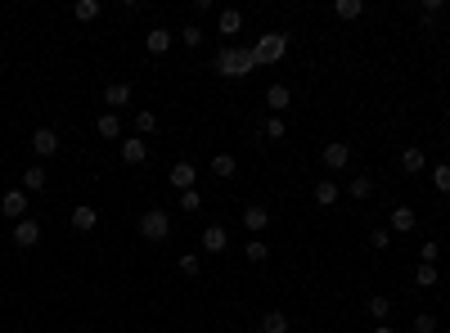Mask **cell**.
Here are the masks:
<instances>
[{
    "label": "cell",
    "mask_w": 450,
    "mask_h": 333,
    "mask_svg": "<svg viewBox=\"0 0 450 333\" xmlns=\"http://www.w3.org/2000/svg\"><path fill=\"white\" fill-rule=\"evenodd\" d=\"M216 72L221 77H248V72H257V59L248 45H221L216 50Z\"/></svg>",
    "instance_id": "cell-1"
},
{
    "label": "cell",
    "mask_w": 450,
    "mask_h": 333,
    "mask_svg": "<svg viewBox=\"0 0 450 333\" xmlns=\"http://www.w3.org/2000/svg\"><path fill=\"white\" fill-rule=\"evenodd\" d=\"M284 54H289V36H284V32H266L262 41L252 45V59H257V68H262V63H280Z\"/></svg>",
    "instance_id": "cell-2"
},
{
    "label": "cell",
    "mask_w": 450,
    "mask_h": 333,
    "mask_svg": "<svg viewBox=\"0 0 450 333\" xmlns=\"http://www.w3.org/2000/svg\"><path fill=\"white\" fill-rule=\"evenodd\" d=\"M140 234L153 243H162V239H171V216L162 212V207H149L145 216H140Z\"/></svg>",
    "instance_id": "cell-3"
},
{
    "label": "cell",
    "mask_w": 450,
    "mask_h": 333,
    "mask_svg": "<svg viewBox=\"0 0 450 333\" xmlns=\"http://www.w3.org/2000/svg\"><path fill=\"white\" fill-rule=\"evenodd\" d=\"M0 212L14 216V221H23V216H27V189L23 185H18V189H5V194H0Z\"/></svg>",
    "instance_id": "cell-4"
},
{
    "label": "cell",
    "mask_w": 450,
    "mask_h": 333,
    "mask_svg": "<svg viewBox=\"0 0 450 333\" xmlns=\"http://www.w3.org/2000/svg\"><path fill=\"white\" fill-rule=\"evenodd\" d=\"M36 243H41V221H32V216L14 221V248H36Z\"/></svg>",
    "instance_id": "cell-5"
},
{
    "label": "cell",
    "mask_w": 450,
    "mask_h": 333,
    "mask_svg": "<svg viewBox=\"0 0 450 333\" xmlns=\"http://www.w3.org/2000/svg\"><path fill=\"white\" fill-rule=\"evenodd\" d=\"M32 154L36 158H54V154H59V131H50V127L32 131Z\"/></svg>",
    "instance_id": "cell-6"
},
{
    "label": "cell",
    "mask_w": 450,
    "mask_h": 333,
    "mask_svg": "<svg viewBox=\"0 0 450 333\" xmlns=\"http://www.w3.org/2000/svg\"><path fill=\"white\" fill-rule=\"evenodd\" d=\"M118 154H122V163H127V167H140V163L149 158V140H140V136H127V140H122V149H118Z\"/></svg>",
    "instance_id": "cell-7"
},
{
    "label": "cell",
    "mask_w": 450,
    "mask_h": 333,
    "mask_svg": "<svg viewBox=\"0 0 450 333\" xmlns=\"http://www.w3.org/2000/svg\"><path fill=\"white\" fill-rule=\"evenodd\" d=\"M68 225H72L77 234H90L95 225H99V212H95L90 203H77V207H72V216H68Z\"/></svg>",
    "instance_id": "cell-8"
},
{
    "label": "cell",
    "mask_w": 450,
    "mask_h": 333,
    "mask_svg": "<svg viewBox=\"0 0 450 333\" xmlns=\"http://www.w3.org/2000/svg\"><path fill=\"white\" fill-rule=\"evenodd\" d=\"M271 225V212H266L262 203H252V207H243V230L252 234V239H262V230Z\"/></svg>",
    "instance_id": "cell-9"
},
{
    "label": "cell",
    "mask_w": 450,
    "mask_h": 333,
    "mask_svg": "<svg viewBox=\"0 0 450 333\" xmlns=\"http://www.w3.org/2000/svg\"><path fill=\"white\" fill-rule=\"evenodd\" d=\"M194 180H198L194 163H176V167H171V176H167V185L176 189V194H185V189H194Z\"/></svg>",
    "instance_id": "cell-10"
},
{
    "label": "cell",
    "mask_w": 450,
    "mask_h": 333,
    "mask_svg": "<svg viewBox=\"0 0 450 333\" xmlns=\"http://www.w3.org/2000/svg\"><path fill=\"white\" fill-rule=\"evenodd\" d=\"M171 41H176V32H167V27H149V36H145V50L158 59V54H167L171 50Z\"/></svg>",
    "instance_id": "cell-11"
},
{
    "label": "cell",
    "mask_w": 450,
    "mask_h": 333,
    "mask_svg": "<svg viewBox=\"0 0 450 333\" xmlns=\"http://www.w3.org/2000/svg\"><path fill=\"white\" fill-rule=\"evenodd\" d=\"M104 104H109V113L113 108H127V104H131V81H109V86H104Z\"/></svg>",
    "instance_id": "cell-12"
},
{
    "label": "cell",
    "mask_w": 450,
    "mask_h": 333,
    "mask_svg": "<svg viewBox=\"0 0 450 333\" xmlns=\"http://www.w3.org/2000/svg\"><path fill=\"white\" fill-rule=\"evenodd\" d=\"M320 158H324V167H329V171H342L351 163V145H324Z\"/></svg>",
    "instance_id": "cell-13"
},
{
    "label": "cell",
    "mask_w": 450,
    "mask_h": 333,
    "mask_svg": "<svg viewBox=\"0 0 450 333\" xmlns=\"http://www.w3.org/2000/svg\"><path fill=\"white\" fill-rule=\"evenodd\" d=\"M230 248V230L225 225H207L203 230V252H225Z\"/></svg>",
    "instance_id": "cell-14"
},
{
    "label": "cell",
    "mask_w": 450,
    "mask_h": 333,
    "mask_svg": "<svg viewBox=\"0 0 450 333\" xmlns=\"http://www.w3.org/2000/svg\"><path fill=\"white\" fill-rule=\"evenodd\" d=\"M289 104H293V90H289L284 81H275L271 90H266V108H275V117H280V113L289 108Z\"/></svg>",
    "instance_id": "cell-15"
},
{
    "label": "cell",
    "mask_w": 450,
    "mask_h": 333,
    "mask_svg": "<svg viewBox=\"0 0 450 333\" xmlns=\"http://www.w3.org/2000/svg\"><path fill=\"white\" fill-rule=\"evenodd\" d=\"M401 167H405V176H419V171H428V158H424V149H419V145H410L405 154H401Z\"/></svg>",
    "instance_id": "cell-16"
},
{
    "label": "cell",
    "mask_w": 450,
    "mask_h": 333,
    "mask_svg": "<svg viewBox=\"0 0 450 333\" xmlns=\"http://www.w3.org/2000/svg\"><path fill=\"white\" fill-rule=\"evenodd\" d=\"M415 225H419L415 207H396V212H392V225H387V230H396V234H410Z\"/></svg>",
    "instance_id": "cell-17"
},
{
    "label": "cell",
    "mask_w": 450,
    "mask_h": 333,
    "mask_svg": "<svg viewBox=\"0 0 450 333\" xmlns=\"http://www.w3.org/2000/svg\"><path fill=\"white\" fill-rule=\"evenodd\" d=\"M95 131H99L104 140H122V117H118V113H99V122H95Z\"/></svg>",
    "instance_id": "cell-18"
},
{
    "label": "cell",
    "mask_w": 450,
    "mask_h": 333,
    "mask_svg": "<svg viewBox=\"0 0 450 333\" xmlns=\"http://www.w3.org/2000/svg\"><path fill=\"white\" fill-rule=\"evenodd\" d=\"M239 27H243V14H239V9H221V14H216V32L221 36H234Z\"/></svg>",
    "instance_id": "cell-19"
},
{
    "label": "cell",
    "mask_w": 450,
    "mask_h": 333,
    "mask_svg": "<svg viewBox=\"0 0 450 333\" xmlns=\"http://www.w3.org/2000/svg\"><path fill=\"white\" fill-rule=\"evenodd\" d=\"M338 194H342L338 180H315V203H320V207H333V203H338Z\"/></svg>",
    "instance_id": "cell-20"
},
{
    "label": "cell",
    "mask_w": 450,
    "mask_h": 333,
    "mask_svg": "<svg viewBox=\"0 0 450 333\" xmlns=\"http://www.w3.org/2000/svg\"><path fill=\"white\" fill-rule=\"evenodd\" d=\"M99 14H104L99 0H77V5H72V18H77V23H95Z\"/></svg>",
    "instance_id": "cell-21"
},
{
    "label": "cell",
    "mask_w": 450,
    "mask_h": 333,
    "mask_svg": "<svg viewBox=\"0 0 450 333\" xmlns=\"http://www.w3.org/2000/svg\"><path fill=\"white\" fill-rule=\"evenodd\" d=\"M45 185H50V180H45V167H27L23 171V189L27 194H45Z\"/></svg>",
    "instance_id": "cell-22"
},
{
    "label": "cell",
    "mask_w": 450,
    "mask_h": 333,
    "mask_svg": "<svg viewBox=\"0 0 450 333\" xmlns=\"http://www.w3.org/2000/svg\"><path fill=\"white\" fill-rule=\"evenodd\" d=\"M365 311H369V320H378V325H383V320H387V316H392V302H387V298H383V293H369V302H365Z\"/></svg>",
    "instance_id": "cell-23"
},
{
    "label": "cell",
    "mask_w": 450,
    "mask_h": 333,
    "mask_svg": "<svg viewBox=\"0 0 450 333\" xmlns=\"http://www.w3.org/2000/svg\"><path fill=\"white\" fill-rule=\"evenodd\" d=\"M360 14H365V0H333V18H347L351 23V18H360Z\"/></svg>",
    "instance_id": "cell-24"
},
{
    "label": "cell",
    "mask_w": 450,
    "mask_h": 333,
    "mask_svg": "<svg viewBox=\"0 0 450 333\" xmlns=\"http://www.w3.org/2000/svg\"><path fill=\"white\" fill-rule=\"evenodd\" d=\"M262 333H289V316H284V311H266L262 316Z\"/></svg>",
    "instance_id": "cell-25"
},
{
    "label": "cell",
    "mask_w": 450,
    "mask_h": 333,
    "mask_svg": "<svg viewBox=\"0 0 450 333\" xmlns=\"http://www.w3.org/2000/svg\"><path fill=\"white\" fill-rule=\"evenodd\" d=\"M239 171V163H234V154H216L212 158V176H221V180H230Z\"/></svg>",
    "instance_id": "cell-26"
},
{
    "label": "cell",
    "mask_w": 450,
    "mask_h": 333,
    "mask_svg": "<svg viewBox=\"0 0 450 333\" xmlns=\"http://www.w3.org/2000/svg\"><path fill=\"white\" fill-rule=\"evenodd\" d=\"M153 131H158V113H149V108H140L136 113V136L145 140V136H153Z\"/></svg>",
    "instance_id": "cell-27"
},
{
    "label": "cell",
    "mask_w": 450,
    "mask_h": 333,
    "mask_svg": "<svg viewBox=\"0 0 450 333\" xmlns=\"http://www.w3.org/2000/svg\"><path fill=\"white\" fill-rule=\"evenodd\" d=\"M262 136H266V140H284V136H289V127H284V117H275V113H271V117L262 122Z\"/></svg>",
    "instance_id": "cell-28"
},
{
    "label": "cell",
    "mask_w": 450,
    "mask_h": 333,
    "mask_svg": "<svg viewBox=\"0 0 450 333\" xmlns=\"http://www.w3.org/2000/svg\"><path fill=\"white\" fill-rule=\"evenodd\" d=\"M243 257H248V261H252V266H262L266 257H271V248H266V239H248V248H243Z\"/></svg>",
    "instance_id": "cell-29"
},
{
    "label": "cell",
    "mask_w": 450,
    "mask_h": 333,
    "mask_svg": "<svg viewBox=\"0 0 450 333\" xmlns=\"http://www.w3.org/2000/svg\"><path fill=\"white\" fill-rule=\"evenodd\" d=\"M347 194H351V198H374V180H369V176H356V180L347 185Z\"/></svg>",
    "instance_id": "cell-30"
},
{
    "label": "cell",
    "mask_w": 450,
    "mask_h": 333,
    "mask_svg": "<svg viewBox=\"0 0 450 333\" xmlns=\"http://www.w3.org/2000/svg\"><path fill=\"white\" fill-rule=\"evenodd\" d=\"M180 212H203V194H198V189H185V194H180Z\"/></svg>",
    "instance_id": "cell-31"
},
{
    "label": "cell",
    "mask_w": 450,
    "mask_h": 333,
    "mask_svg": "<svg viewBox=\"0 0 450 333\" xmlns=\"http://www.w3.org/2000/svg\"><path fill=\"white\" fill-rule=\"evenodd\" d=\"M176 41H185L189 50H198V45H203V32H198L194 23H185V27H180V32H176Z\"/></svg>",
    "instance_id": "cell-32"
},
{
    "label": "cell",
    "mask_w": 450,
    "mask_h": 333,
    "mask_svg": "<svg viewBox=\"0 0 450 333\" xmlns=\"http://www.w3.org/2000/svg\"><path fill=\"white\" fill-rule=\"evenodd\" d=\"M437 279H442V275H437V266H419V270H415V284H419V289H433Z\"/></svg>",
    "instance_id": "cell-33"
},
{
    "label": "cell",
    "mask_w": 450,
    "mask_h": 333,
    "mask_svg": "<svg viewBox=\"0 0 450 333\" xmlns=\"http://www.w3.org/2000/svg\"><path fill=\"white\" fill-rule=\"evenodd\" d=\"M433 189H437V194H450V167L446 163L433 167Z\"/></svg>",
    "instance_id": "cell-34"
},
{
    "label": "cell",
    "mask_w": 450,
    "mask_h": 333,
    "mask_svg": "<svg viewBox=\"0 0 450 333\" xmlns=\"http://www.w3.org/2000/svg\"><path fill=\"white\" fill-rule=\"evenodd\" d=\"M437 257H442V243H433V239H428L424 248H419V266H437Z\"/></svg>",
    "instance_id": "cell-35"
},
{
    "label": "cell",
    "mask_w": 450,
    "mask_h": 333,
    "mask_svg": "<svg viewBox=\"0 0 450 333\" xmlns=\"http://www.w3.org/2000/svg\"><path fill=\"white\" fill-rule=\"evenodd\" d=\"M387 243H392V230H383V225H378V230H369V248H374V252H387Z\"/></svg>",
    "instance_id": "cell-36"
},
{
    "label": "cell",
    "mask_w": 450,
    "mask_h": 333,
    "mask_svg": "<svg viewBox=\"0 0 450 333\" xmlns=\"http://www.w3.org/2000/svg\"><path fill=\"white\" fill-rule=\"evenodd\" d=\"M415 333H437V316L433 311H419L415 316Z\"/></svg>",
    "instance_id": "cell-37"
},
{
    "label": "cell",
    "mask_w": 450,
    "mask_h": 333,
    "mask_svg": "<svg viewBox=\"0 0 450 333\" xmlns=\"http://www.w3.org/2000/svg\"><path fill=\"white\" fill-rule=\"evenodd\" d=\"M176 266H180V275H189V279H194V275H198V266H203V261H198L194 252H185V257H180Z\"/></svg>",
    "instance_id": "cell-38"
},
{
    "label": "cell",
    "mask_w": 450,
    "mask_h": 333,
    "mask_svg": "<svg viewBox=\"0 0 450 333\" xmlns=\"http://www.w3.org/2000/svg\"><path fill=\"white\" fill-rule=\"evenodd\" d=\"M442 9H446V5H442V0H424V23H433V18H437V14H442Z\"/></svg>",
    "instance_id": "cell-39"
},
{
    "label": "cell",
    "mask_w": 450,
    "mask_h": 333,
    "mask_svg": "<svg viewBox=\"0 0 450 333\" xmlns=\"http://www.w3.org/2000/svg\"><path fill=\"white\" fill-rule=\"evenodd\" d=\"M369 333H396V329H392V325H374V329H369Z\"/></svg>",
    "instance_id": "cell-40"
},
{
    "label": "cell",
    "mask_w": 450,
    "mask_h": 333,
    "mask_svg": "<svg viewBox=\"0 0 450 333\" xmlns=\"http://www.w3.org/2000/svg\"><path fill=\"white\" fill-rule=\"evenodd\" d=\"M446 145H450V136H446Z\"/></svg>",
    "instance_id": "cell-41"
}]
</instances>
